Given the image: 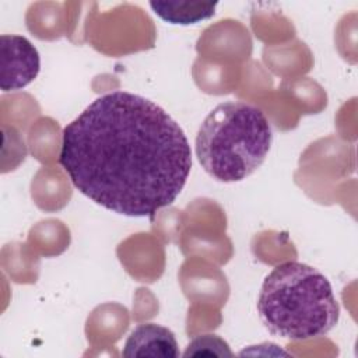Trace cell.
I'll return each instance as SVG.
<instances>
[{"instance_id": "277c9868", "label": "cell", "mask_w": 358, "mask_h": 358, "mask_svg": "<svg viewBox=\"0 0 358 358\" xmlns=\"http://www.w3.org/2000/svg\"><path fill=\"white\" fill-rule=\"evenodd\" d=\"M0 55L1 91H18L36 78L41 69L39 52L25 36L3 34L0 36Z\"/></svg>"}, {"instance_id": "6da1fadb", "label": "cell", "mask_w": 358, "mask_h": 358, "mask_svg": "<svg viewBox=\"0 0 358 358\" xmlns=\"http://www.w3.org/2000/svg\"><path fill=\"white\" fill-rule=\"evenodd\" d=\"M59 164L94 203L152 218L185 187L192 150L168 112L117 90L94 99L63 129Z\"/></svg>"}, {"instance_id": "5b68a950", "label": "cell", "mask_w": 358, "mask_h": 358, "mask_svg": "<svg viewBox=\"0 0 358 358\" xmlns=\"http://www.w3.org/2000/svg\"><path fill=\"white\" fill-rule=\"evenodd\" d=\"M179 347L175 334L157 323H141L127 337L122 355L129 358H178Z\"/></svg>"}, {"instance_id": "8992f818", "label": "cell", "mask_w": 358, "mask_h": 358, "mask_svg": "<svg viewBox=\"0 0 358 358\" xmlns=\"http://www.w3.org/2000/svg\"><path fill=\"white\" fill-rule=\"evenodd\" d=\"M218 3L206 1H150L155 15L173 25H192L215 14Z\"/></svg>"}, {"instance_id": "7a4b0ae2", "label": "cell", "mask_w": 358, "mask_h": 358, "mask_svg": "<svg viewBox=\"0 0 358 358\" xmlns=\"http://www.w3.org/2000/svg\"><path fill=\"white\" fill-rule=\"evenodd\" d=\"M257 312L271 334L288 340L322 337L340 317L329 280L299 262L281 263L268 273L259 292Z\"/></svg>"}, {"instance_id": "3957f363", "label": "cell", "mask_w": 358, "mask_h": 358, "mask_svg": "<svg viewBox=\"0 0 358 358\" xmlns=\"http://www.w3.org/2000/svg\"><path fill=\"white\" fill-rule=\"evenodd\" d=\"M271 140V126L262 109L242 101H227L203 120L196 136V155L214 179L241 182L264 162Z\"/></svg>"}, {"instance_id": "52a82bcc", "label": "cell", "mask_w": 358, "mask_h": 358, "mask_svg": "<svg viewBox=\"0 0 358 358\" xmlns=\"http://www.w3.org/2000/svg\"><path fill=\"white\" fill-rule=\"evenodd\" d=\"M228 343L217 334H201L194 337L186 347L183 357H232Z\"/></svg>"}]
</instances>
